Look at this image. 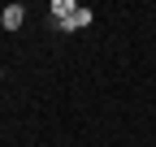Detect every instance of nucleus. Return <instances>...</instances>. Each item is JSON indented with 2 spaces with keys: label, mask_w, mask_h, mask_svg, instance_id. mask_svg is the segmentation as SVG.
<instances>
[{
  "label": "nucleus",
  "mask_w": 156,
  "mask_h": 147,
  "mask_svg": "<svg viewBox=\"0 0 156 147\" xmlns=\"http://www.w3.org/2000/svg\"><path fill=\"white\" fill-rule=\"evenodd\" d=\"M91 17H95L91 9H83V5H78V9H74V13L65 17V22H56V17H48V26H52V30H61V35H65V30H83V26H91Z\"/></svg>",
  "instance_id": "f257e3e1"
},
{
  "label": "nucleus",
  "mask_w": 156,
  "mask_h": 147,
  "mask_svg": "<svg viewBox=\"0 0 156 147\" xmlns=\"http://www.w3.org/2000/svg\"><path fill=\"white\" fill-rule=\"evenodd\" d=\"M22 17H26L22 5H5V9H0V22H5V30H17V26H22Z\"/></svg>",
  "instance_id": "f03ea898"
},
{
  "label": "nucleus",
  "mask_w": 156,
  "mask_h": 147,
  "mask_svg": "<svg viewBox=\"0 0 156 147\" xmlns=\"http://www.w3.org/2000/svg\"><path fill=\"white\" fill-rule=\"evenodd\" d=\"M74 9H78L74 0H52V17H56V22H65V17H69Z\"/></svg>",
  "instance_id": "7ed1b4c3"
},
{
  "label": "nucleus",
  "mask_w": 156,
  "mask_h": 147,
  "mask_svg": "<svg viewBox=\"0 0 156 147\" xmlns=\"http://www.w3.org/2000/svg\"><path fill=\"white\" fill-rule=\"evenodd\" d=\"M0 78H5V74H0Z\"/></svg>",
  "instance_id": "20e7f679"
}]
</instances>
